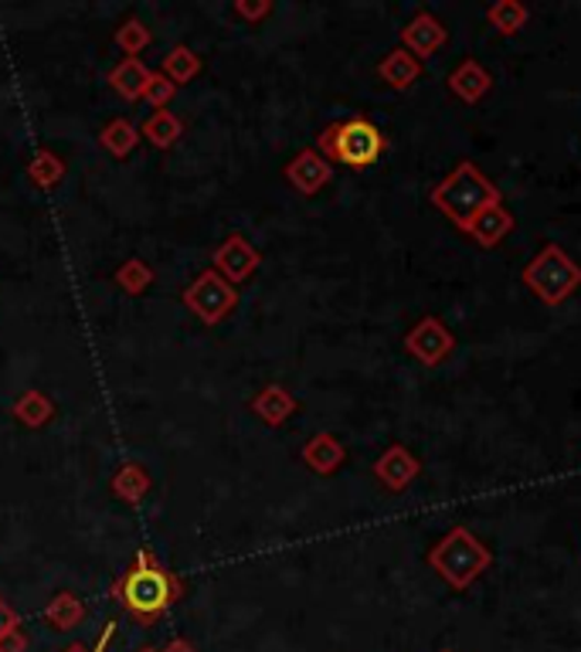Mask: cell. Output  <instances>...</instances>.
Here are the masks:
<instances>
[{"mask_svg": "<svg viewBox=\"0 0 581 652\" xmlns=\"http://www.w3.org/2000/svg\"><path fill=\"white\" fill-rule=\"evenodd\" d=\"M490 564H493V551L473 534L470 526H452L449 534L429 551V567L456 591H467L476 578H483Z\"/></svg>", "mask_w": 581, "mask_h": 652, "instance_id": "cell-3", "label": "cell"}, {"mask_svg": "<svg viewBox=\"0 0 581 652\" xmlns=\"http://www.w3.org/2000/svg\"><path fill=\"white\" fill-rule=\"evenodd\" d=\"M268 11H273V4H245V0H239V4H235V14L245 18V21H259V18H265Z\"/></svg>", "mask_w": 581, "mask_h": 652, "instance_id": "cell-31", "label": "cell"}, {"mask_svg": "<svg viewBox=\"0 0 581 652\" xmlns=\"http://www.w3.org/2000/svg\"><path fill=\"white\" fill-rule=\"evenodd\" d=\"M421 72H425V65L415 55H408L405 48H392L377 62V78L384 82V86H392L395 93H408L421 78Z\"/></svg>", "mask_w": 581, "mask_h": 652, "instance_id": "cell-14", "label": "cell"}, {"mask_svg": "<svg viewBox=\"0 0 581 652\" xmlns=\"http://www.w3.org/2000/svg\"><path fill=\"white\" fill-rule=\"evenodd\" d=\"M514 225L517 221H514L511 208L503 200H496V204H490V208H483L476 215V221L470 225L467 235L480 244V249H496V244L514 231Z\"/></svg>", "mask_w": 581, "mask_h": 652, "instance_id": "cell-13", "label": "cell"}, {"mask_svg": "<svg viewBox=\"0 0 581 652\" xmlns=\"http://www.w3.org/2000/svg\"><path fill=\"white\" fill-rule=\"evenodd\" d=\"M112 635H116V622H106L92 649H86V645H79V642H75V645H68L65 652H106V645L112 642Z\"/></svg>", "mask_w": 581, "mask_h": 652, "instance_id": "cell-29", "label": "cell"}, {"mask_svg": "<svg viewBox=\"0 0 581 652\" xmlns=\"http://www.w3.org/2000/svg\"><path fill=\"white\" fill-rule=\"evenodd\" d=\"M520 282L545 306H561L581 285V265L561 249V244H545V249L524 265Z\"/></svg>", "mask_w": 581, "mask_h": 652, "instance_id": "cell-5", "label": "cell"}, {"mask_svg": "<svg viewBox=\"0 0 581 652\" xmlns=\"http://www.w3.org/2000/svg\"><path fill=\"white\" fill-rule=\"evenodd\" d=\"M45 619H48L52 629L72 632V629L83 626V619H86V605H83V598L75 595V591H58V595L48 601V608H45Z\"/></svg>", "mask_w": 581, "mask_h": 652, "instance_id": "cell-18", "label": "cell"}, {"mask_svg": "<svg viewBox=\"0 0 581 652\" xmlns=\"http://www.w3.org/2000/svg\"><path fill=\"white\" fill-rule=\"evenodd\" d=\"M150 41H153V31L143 21H136V18L123 21V28L116 31V48L127 52V58H136L150 45Z\"/></svg>", "mask_w": 581, "mask_h": 652, "instance_id": "cell-26", "label": "cell"}, {"mask_svg": "<svg viewBox=\"0 0 581 652\" xmlns=\"http://www.w3.org/2000/svg\"><path fill=\"white\" fill-rule=\"evenodd\" d=\"M153 146L157 150H171L177 140H180V133H184V122L171 112V109H157L153 112L146 122H143V130H140Z\"/></svg>", "mask_w": 581, "mask_h": 652, "instance_id": "cell-20", "label": "cell"}, {"mask_svg": "<svg viewBox=\"0 0 581 652\" xmlns=\"http://www.w3.org/2000/svg\"><path fill=\"white\" fill-rule=\"evenodd\" d=\"M161 652H198V649H194V645H190L187 639H174V642H167V645H164Z\"/></svg>", "mask_w": 581, "mask_h": 652, "instance_id": "cell-33", "label": "cell"}, {"mask_svg": "<svg viewBox=\"0 0 581 652\" xmlns=\"http://www.w3.org/2000/svg\"><path fill=\"white\" fill-rule=\"evenodd\" d=\"M259 265H262V252L245 235H228L215 252V272L221 279H228L231 285L252 279Z\"/></svg>", "mask_w": 581, "mask_h": 652, "instance_id": "cell-8", "label": "cell"}, {"mask_svg": "<svg viewBox=\"0 0 581 652\" xmlns=\"http://www.w3.org/2000/svg\"><path fill=\"white\" fill-rule=\"evenodd\" d=\"M446 89L456 96V99H462V102H480L490 89H493V75L476 62V58H462L456 68H452V75L446 78Z\"/></svg>", "mask_w": 581, "mask_h": 652, "instance_id": "cell-12", "label": "cell"}, {"mask_svg": "<svg viewBox=\"0 0 581 652\" xmlns=\"http://www.w3.org/2000/svg\"><path fill=\"white\" fill-rule=\"evenodd\" d=\"M180 591H184L180 578L174 570H167L146 547L136 551L130 570L112 585V598L120 601L143 629L157 626V619L167 616V608L180 598Z\"/></svg>", "mask_w": 581, "mask_h": 652, "instance_id": "cell-1", "label": "cell"}, {"mask_svg": "<svg viewBox=\"0 0 581 652\" xmlns=\"http://www.w3.org/2000/svg\"><path fill=\"white\" fill-rule=\"evenodd\" d=\"M0 652H28V639H24V632H21V629L8 632L4 639H0Z\"/></svg>", "mask_w": 581, "mask_h": 652, "instance_id": "cell-32", "label": "cell"}, {"mask_svg": "<svg viewBox=\"0 0 581 652\" xmlns=\"http://www.w3.org/2000/svg\"><path fill=\"white\" fill-rule=\"evenodd\" d=\"M55 415V404L42 394V391H24L18 401H14V419L28 428H42L48 425Z\"/></svg>", "mask_w": 581, "mask_h": 652, "instance_id": "cell-22", "label": "cell"}, {"mask_svg": "<svg viewBox=\"0 0 581 652\" xmlns=\"http://www.w3.org/2000/svg\"><path fill=\"white\" fill-rule=\"evenodd\" d=\"M184 306L205 326H218L231 309L239 306V293L228 279H221L215 269H208L184 290Z\"/></svg>", "mask_w": 581, "mask_h": 652, "instance_id": "cell-6", "label": "cell"}, {"mask_svg": "<svg viewBox=\"0 0 581 652\" xmlns=\"http://www.w3.org/2000/svg\"><path fill=\"white\" fill-rule=\"evenodd\" d=\"M112 493L120 497L123 503H143V497L150 493V472L140 463H123L120 469L112 472Z\"/></svg>", "mask_w": 581, "mask_h": 652, "instance_id": "cell-19", "label": "cell"}, {"mask_svg": "<svg viewBox=\"0 0 581 652\" xmlns=\"http://www.w3.org/2000/svg\"><path fill=\"white\" fill-rule=\"evenodd\" d=\"M384 146H387L384 133L374 127L371 119H364V116L333 122V127H327L317 137V150L330 163H343V167H351V171L374 167V163L381 160V153H384Z\"/></svg>", "mask_w": 581, "mask_h": 652, "instance_id": "cell-4", "label": "cell"}, {"mask_svg": "<svg viewBox=\"0 0 581 652\" xmlns=\"http://www.w3.org/2000/svg\"><path fill=\"white\" fill-rule=\"evenodd\" d=\"M28 177L42 187V191H52L62 177H65V163H62V156L58 153H52V150H37L34 156H31V163H28Z\"/></svg>", "mask_w": 581, "mask_h": 652, "instance_id": "cell-23", "label": "cell"}, {"mask_svg": "<svg viewBox=\"0 0 581 652\" xmlns=\"http://www.w3.org/2000/svg\"><path fill=\"white\" fill-rule=\"evenodd\" d=\"M201 72V58L198 52H190L184 45H177L167 58H164V75L174 82V86H187V82Z\"/></svg>", "mask_w": 581, "mask_h": 652, "instance_id": "cell-25", "label": "cell"}, {"mask_svg": "<svg viewBox=\"0 0 581 652\" xmlns=\"http://www.w3.org/2000/svg\"><path fill=\"white\" fill-rule=\"evenodd\" d=\"M136 127L130 119H112L109 127L99 133V143H102V150H109L112 156H130L133 153V146H136Z\"/></svg>", "mask_w": 581, "mask_h": 652, "instance_id": "cell-24", "label": "cell"}, {"mask_svg": "<svg viewBox=\"0 0 581 652\" xmlns=\"http://www.w3.org/2000/svg\"><path fill=\"white\" fill-rule=\"evenodd\" d=\"M249 408L252 412L265 422V425H273V428H279L283 422H289L293 415H296V398L283 388V384H265L252 401H249Z\"/></svg>", "mask_w": 581, "mask_h": 652, "instance_id": "cell-15", "label": "cell"}, {"mask_svg": "<svg viewBox=\"0 0 581 652\" xmlns=\"http://www.w3.org/2000/svg\"><path fill=\"white\" fill-rule=\"evenodd\" d=\"M418 472H421V463L408 445H387L374 463V479L387 489V493H402V489H408L418 479Z\"/></svg>", "mask_w": 581, "mask_h": 652, "instance_id": "cell-9", "label": "cell"}, {"mask_svg": "<svg viewBox=\"0 0 581 652\" xmlns=\"http://www.w3.org/2000/svg\"><path fill=\"white\" fill-rule=\"evenodd\" d=\"M449 41V31H446V24L436 18V14H429V11H418L405 28H402V48L408 52V55H415L418 62H425L429 55H436L442 45Z\"/></svg>", "mask_w": 581, "mask_h": 652, "instance_id": "cell-11", "label": "cell"}, {"mask_svg": "<svg viewBox=\"0 0 581 652\" xmlns=\"http://www.w3.org/2000/svg\"><path fill=\"white\" fill-rule=\"evenodd\" d=\"M150 68L140 62V58H123L120 65H116L112 72H109V86L120 93L127 102H136V99H143V93H146V82H150Z\"/></svg>", "mask_w": 581, "mask_h": 652, "instance_id": "cell-17", "label": "cell"}, {"mask_svg": "<svg viewBox=\"0 0 581 652\" xmlns=\"http://www.w3.org/2000/svg\"><path fill=\"white\" fill-rule=\"evenodd\" d=\"M343 459H347V448L330 432H320L303 445V463L317 476H333L343 466Z\"/></svg>", "mask_w": 581, "mask_h": 652, "instance_id": "cell-16", "label": "cell"}, {"mask_svg": "<svg viewBox=\"0 0 581 652\" xmlns=\"http://www.w3.org/2000/svg\"><path fill=\"white\" fill-rule=\"evenodd\" d=\"M174 93H177L174 82H171L164 72H153V75H150V82H146V93H143V99H146L153 109H167V102L174 99Z\"/></svg>", "mask_w": 581, "mask_h": 652, "instance_id": "cell-28", "label": "cell"}, {"mask_svg": "<svg viewBox=\"0 0 581 652\" xmlns=\"http://www.w3.org/2000/svg\"><path fill=\"white\" fill-rule=\"evenodd\" d=\"M333 177V163L317 150V146H309V150H299L289 163H286V181L306 194V197H314L320 194Z\"/></svg>", "mask_w": 581, "mask_h": 652, "instance_id": "cell-10", "label": "cell"}, {"mask_svg": "<svg viewBox=\"0 0 581 652\" xmlns=\"http://www.w3.org/2000/svg\"><path fill=\"white\" fill-rule=\"evenodd\" d=\"M527 18H530V11L520 4V0H496V4H490V8H486V21H490V28H496L503 37L520 34V31H524V24H527Z\"/></svg>", "mask_w": 581, "mask_h": 652, "instance_id": "cell-21", "label": "cell"}, {"mask_svg": "<svg viewBox=\"0 0 581 652\" xmlns=\"http://www.w3.org/2000/svg\"><path fill=\"white\" fill-rule=\"evenodd\" d=\"M116 282H120V290L130 293V296H140L146 293L150 285H153V269L140 259H130L120 265V272H116Z\"/></svg>", "mask_w": 581, "mask_h": 652, "instance_id": "cell-27", "label": "cell"}, {"mask_svg": "<svg viewBox=\"0 0 581 652\" xmlns=\"http://www.w3.org/2000/svg\"><path fill=\"white\" fill-rule=\"evenodd\" d=\"M405 350L421 363V367H439L452 357L456 350V337L446 326L442 316H421L412 330L405 334Z\"/></svg>", "mask_w": 581, "mask_h": 652, "instance_id": "cell-7", "label": "cell"}, {"mask_svg": "<svg viewBox=\"0 0 581 652\" xmlns=\"http://www.w3.org/2000/svg\"><path fill=\"white\" fill-rule=\"evenodd\" d=\"M140 652H161V649H150V645H146V649H140Z\"/></svg>", "mask_w": 581, "mask_h": 652, "instance_id": "cell-34", "label": "cell"}, {"mask_svg": "<svg viewBox=\"0 0 581 652\" xmlns=\"http://www.w3.org/2000/svg\"><path fill=\"white\" fill-rule=\"evenodd\" d=\"M496 200H503L496 184L476 167L473 160H462L459 167L446 181H439L432 191V208L442 218H449L459 231H470L476 215Z\"/></svg>", "mask_w": 581, "mask_h": 652, "instance_id": "cell-2", "label": "cell"}, {"mask_svg": "<svg viewBox=\"0 0 581 652\" xmlns=\"http://www.w3.org/2000/svg\"><path fill=\"white\" fill-rule=\"evenodd\" d=\"M21 626V619H18V611L4 601V598H0V639H4L8 632H14Z\"/></svg>", "mask_w": 581, "mask_h": 652, "instance_id": "cell-30", "label": "cell"}]
</instances>
